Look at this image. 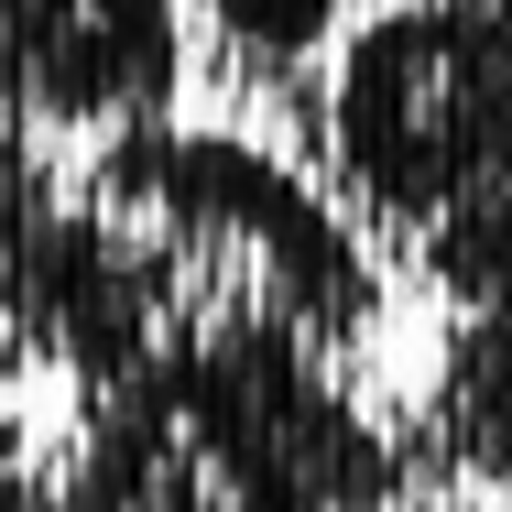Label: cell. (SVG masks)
<instances>
[{"label": "cell", "instance_id": "obj_1", "mask_svg": "<svg viewBox=\"0 0 512 512\" xmlns=\"http://www.w3.org/2000/svg\"><path fill=\"white\" fill-rule=\"evenodd\" d=\"M382 284V251L295 153L164 109L66 164L22 327L55 382H99L164 349H316L360 371L382 338Z\"/></svg>", "mask_w": 512, "mask_h": 512}, {"label": "cell", "instance_id": "obj_2", "mask_svg": "<svg viewBox=\"0 0 512 512\" xmlns=\"http://www.w3.org/2000/svg\"><path fill=\"white\" fill-rule=\"evenodd\" d=\"M273 109L284 153L393 273V251L512 142V0H360Z\"/></svg>", "mask_w": 512, "mask_h": 512}, {"label": "cell", "instance_id": "obj_3", "mask_svg": "<svg viewBox=\"0 0 512 512\" xmlns=\"http://www.w3.org/2000/svg\"><path fill=\"white\" fill-rule=\"evenodd\" d=\"M0 88L55 142H109L186 99V0H0Z\"/></svg>", "mask_w": 512, "mask_h": 512}, {"label": "cell", "instance_id": "obj_4", "mask_svg": "<svg viewBox=\"0 0 512 512\" xmlns=\"http://www.w3.org/2000/svg\"><path fill=\"white\" fill-rule=\"evenodd\" d=\"M382 425H393L414 480L512 491V295L447 306L436 349L414 360V382L382 393Z\"/></svg>", "mask_w": 512, "mask_h": 512}, {"label": "cell", "instance_id": "obj_5", "mask_svg": "<svg viewBox=\"0 0 512 512\" xmlns=\"http://www.w3.org/2000/svg\"><path fill=\"white\" fill-rule=\"evenodd\" d=\"M360 0H186L197 66L229 109H273L295 77H316V55L349 33Z\"/></svg>", "mask_w": 512, "mask_h": 512}, {"label": "cell", "instance_id": "obj_6", "mask_svg": "<svg viewBox=\"0 0 512 512\" xmlns=\"http://www.w3.org/2000/svg\"><path fill=\"white\" fill-rule=\"evenodd\" d=\"M55 207H66V142L33 131L22 99L0 88V404L44 371L33 327H22V284H33V240L55 229Z\"/></svg>", "mask_w": 512, "mask_h": 512}, {"label": "cell", "instance_id": "obj_7", "mask_svg": "<svg viewBox=\"0 0 512 512\" xmlns=\"http://www.w3.org/2000/svg\"><path fill=\"white\" fill-rule=\"evenodd\" d=\"M393 273L425 284L436 306H480V295H512V142L393 251Z\"/></svg>", "mask_w": 512, "mask_h": 512}, {"label": "cell", "instance_id": "obj_8", "mask_svg": "<svg viewBox=\"0 0 512 512\" xmlns=\"http://www.w3.org/2000/svg\"><path fill=\"white\" fill-rule=\"evenodd\" d=\"M0 512H55L44 502V469H33V436H22L11 404H0Z\"/></svg>", "mask_w": 512, "mask_h": 512}]
</instances>
